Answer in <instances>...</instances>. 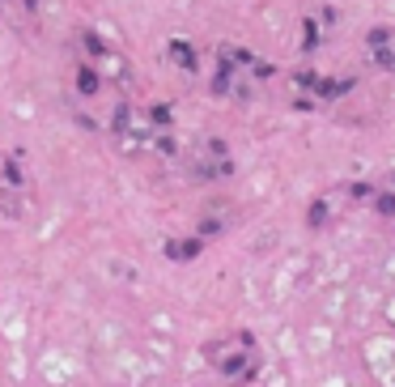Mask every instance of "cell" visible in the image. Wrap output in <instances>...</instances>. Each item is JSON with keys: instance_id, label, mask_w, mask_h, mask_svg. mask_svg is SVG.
<instances>
[{"instance_id": "6da1fadb", "label": "cell", "mask_w": 395, "mask_h": 387, "mask_svg": "<svg viewBox=\"0 0 395 387\" xmlns=\"http://www.w3.org/2000/svg\"><path fill=\"white\" fill-rule=\"evenodd\" d=\"M204 358L230 383H247V379L260 375V349H255V337L251 332H230L221 341H208L204 345Z\"/></svg>"}, {"instance_id": "7a4b0ae2", "label": "cell", "mask_w": 395, "mask_h": 387, "mask_svg": "<svg viewBox=\"0 0 395 387\" xmlns=\"http://www.w3.org/2000/svg\"><path fill=\"white\" fill-rule=\"evenodd\" d=\"M230 170H234V162H230V149L221 141H204L200 153L191 158V175L196 179H226Z\"/></svg>"}, {"instance_id": "3957f363", "label": "cell", "mask_w": 395, "mask_h": 387, "mask_svg": "<svg viewBox=\"0 0 395 387\" xmlns=\"http://www.w3.org/2000/svg\"><path fill=\"white\" fill-rule=\"evenodd\" d=\"M217 60H221L217 68H234V72H238V68H251L260 55H251L247 47H226V43H221V47H217Z\"/></svg>"}, {"instance_id": "277c9868", "label": "cell", "mask_w": 395, "mask_h": 387, "mask_svg": "<svg viewBox=\"0 0 395 387\" xmlns=\"http://www.w3.org/2000/svg\"><path fill=\"white\" fill-rule=\"evenodd\" d=\"M200 251H204L200 239H170V243H166V260H174V264H187V260H196Z\"/></svg>"}, {"instance_id": "5b68a950", "label": "cell", "mask_w": 395, "mask_h": 387, "mask_svg": "<svg viewBox=\"0 0 395 387\" xmlns=\"http://www.w3.org/2000/svg\"><path fill=\"white\" fill-rule=\"evenodd\" d=\"M166 55H170V60H174L183 72H196V64H200V60H196V47H191V43H183V38H170Z\"/></svg>"}, {"instance_id": "8992f818", "label": "cell", "mask_w": 395, "mask_h": 387, "mask_svg": "<svg viewBox=\"0 0 395 387\" xmlns=\"http://www.w3.org/2000/svg\"><path fill=\"white\" fill-rule=\"evenodd\" d=\"M145 119H149L153 132H170V128H174V111H170L166 102H153V107L145 111Z\"/></svg>"}, {"instance_id": "52a82bcc", "label": "cell", "mask_w": 395, "mask_h": 387, "mask_svg": "<svg viewBox=\"0 0 395 387\" xmlns=\"http://www.w3.org/2000/svg\"><path fill=\"white\" fill-rule=\"evenodd\" d=\"M349 89H353V77H340V81L319 77V81H315V94H319V98H340V94H349Z\"/></svg>"}, {"instance_id": "ba28073f", "label": "cell", "mask_w": 395, "mask_h": 387, "mask_svg": "<svg viewBox=\"0 0 395 387\" xmlns=\"http://www.w3.org/2000/svg\"><path fill=\"white\" fill-rule=\"evenodd\" d=\"M98 89H102V81H98V72H94L89 64H81V68H77V94H85V98H94Z\"/></svg>"}, {"instance_id": "9c48e42d", "label": "cell", "mask_w": 395, "mask_h": 387, "mask_svg": "<svg viewBox=\"0 0 395 387\" xmlns=\"http://www.w3.org/2000/svg\"><path fill=\"white\" fill-rule=\"evenodd\" d=\"M328 222H332V205H328V196H319V200L311 205V213H306V226H311V230H323Z\"/></svg>"}, {"instance_id": "30bf717a", "label": "cell", "mask_w": 395, "mask_h": 387, "mask_svg": "<svg viewBox=\"0 0 395 387\" xmlns=\"http://www.w3.org/2000/svg\"><path fill=\"white\" fill-rule=\"evenodd\" d=\"M0 213H4V217H21V200H17V187H9L4 179H0Z\"/></svg>"}, {"instance_id": "8fae6325", "label": "cell", "mask_w": 395, "mask_h": 387, "mask_svg": "<svg viewBox=\"0 0 395 387\" xmlns=\"http://www.w3.org/2000/svg\"><path fill=\"white\" fill-rule=\"evenodd\" d=\"M0 179H4L9 187H21V183H26V175H21V166H17L13 158H0Z\"/></svg>"}, {"instance_id": "7c38bea8", "label": "cell", "mask_w": 395, "mask_h": 387, "mask_svg": "<svg viewBox=\"0 0 395 387\" xmlns=\"http://www.w3.org/2000/svg\"><path fill=\"white\" fill-rule=\"evenodd\" d=\"M234 85H238V81H234V68H217V77H213V94L226 98V94H234Z\"/></svg>"}, {"instance_id": "4fadbf2b", "label": "cell", "mask_w": 395, "mask_h": 387, "mask_svg": "<svg viewBox=\"0 0 395 387\" xmlns=\"http://www.w3.org/2000/svg\"><path fill=\"white\" fill-rule=\"evenodd\" d=\"M387 43H395V30L391 26H374L370 34H366V47L374 51V47H387Z\"/></svg>"}, {"instance_id": "5bb4252c", "label": "cell", "mask_w": 395, "mask_h": 387, "mask_svg": "<svg viewBox=\"0 0 395 387\" xmlns=\"http://www.w3.org/2000/svg\"><path fill=\"white\" fill-rule=\"evenodd\" d=\"M81 43H85V51H89L94 60H106V43H102L94 30H85V34H81Z\"/></svg>"}, {"instance_id": "9a60e30c", "label": "cell", "mask_w": 395, "mask_h": 387, "mask_svg": "<svg viewBox=\"0 0 395 387\" xmlns=\"http://www.w3.org/2000/svg\"><path fill=\"white\" fill-rule=\"evenodd\" d=\"M374 209H379L383 217H395V187L391 192H374Z\"/></svg>"}, {"instance_id": "2e32d148", "label": "cell", "mask_w": 395, "mask_h": 387, "mask_svg": "<svg viewBox=\"0 0 395 387\" xmlns=\"http://www.w3.org/2000/svg\"><path fill=\"white\" fill-rule=\"evenodd\" d=\"M306 30H302V51H315L319 47V21H302Z\"/></svg>"}, {"instance_id": "e0dca14e", "label": "cell", "mask_w": 395, "mask_h": 387, "mask_svg": "<svg viewBox=\"0 0 395 387\" xmlns=\"http://www.w3.org/2000/svg\"><path fill=\"white\" fill-rule=\"evenodd\" d=\"M315 81H319V77H315L311 68H298V72H294V85H298V89H315Z\"/></svg>"}, {"instance_id": "ac0fdd59", "label": "cell", "mask_w": 395, "mask_h": 387, "mask_svg": "<svg viewBox=\"0 0 395 387\" xmlns=\"http://www.w3.org/2000/svg\"><path fill=\"white\" fill-rule=\"evenodd\" d=\"M26 4H30V9H38V0H26Z\"/></svg>"}]
</instances>
